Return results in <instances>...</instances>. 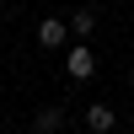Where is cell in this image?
<instances>
[{
    "label": "cell",
    "instance_id": "5b68a950",
    "mask_svg": "<svg viewBox=\"0 0 134 134\" xmlns=\"http://www.w3.org/2000/svg\"><path fill=\"white\" fill-rule=\"evenodd\" d=\"M70 32H75V38H91V32H97V11H75V16H70Z\"/></svg>",
    "mask_w": 134,
    "mask_h": 134
},
{
    "label": "cell",
    "instance_id": "277c9868",
    "mask_svg": "<svg viewBox=\"0 0 134 134\" xmlns=\"http://www.w3.org/2000/svg\"><path fill=\"white\" fill-rule=\"evenodd\" d=\"M32 129L38 134H59L64 129V107H38V113H32Z\"/></svg>",
    "mask_w": 134,
    "mask_h": 134
},
{
    "label": "cell",
    "instance_id": "3957f363",
    "mask_svg": "<svg viewBox=\"0 0 134 134\" xmlns=\"http://www.w3.org/2000/svg\"><path fill=\"white\" fill-rule=\"evenodd\" d=\"M113 124H118V113L107 102H91V107H86V129H91V134H107Z\"/></svg>",
    "mask_w": 134,
    "mask_h": 134
},
{
    "label": "cell",
    "instance_id": "7a4b0ae2",
    "mask_svg": "<svg viewBox=\"0 0 134 134\" xmlns=\"http://www.w3.org/2000/svg\"><path fill=\"white\" fill-rule=\"evenodd\" d=\"M64 38H75L64 16H43L38 21V43H43V48H64Z\"/></svg>",
    "mask_w": 134,
    "mask_h": 134
},
{
    "label": "cell",
    "instance_id": "6da1fadb",
    "mask_svg": "<svg viewBox=\"0 0 134 134\" xmlns=\"http://www.w3.org/2000/svg\"><path fill=\"white\" fill-rule=\"evenodd\" d=\"M64 70H70V81H91V75H97V54L86 48V43H70V54H64Z\"/></svg>",
    "mask_w": 134,
    "mask_h": 134
}]
</instances>
